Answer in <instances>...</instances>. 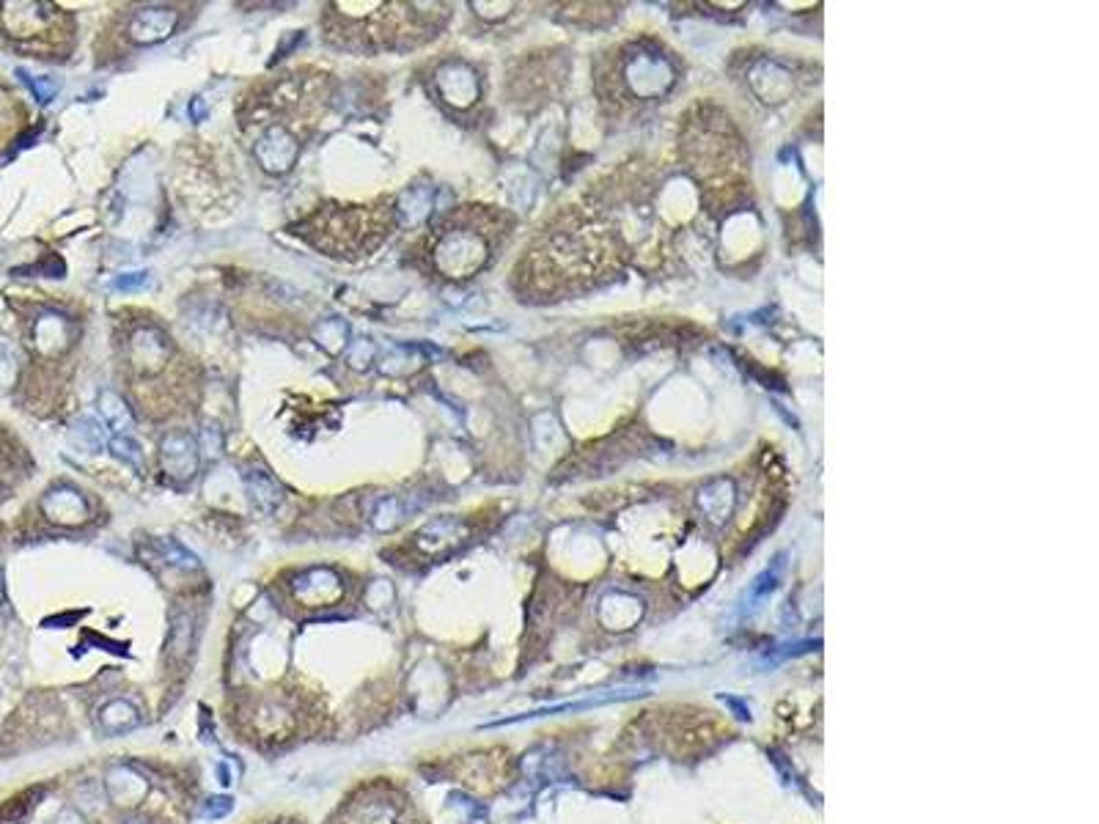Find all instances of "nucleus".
Returning a JSON list of instances; mask_svg holds the SVG:
<instances>
[{
	"label": "nucleus",
	"mask_w": 1099,
	"mask_h": 824,
	"mask_svg": "<svg viewBox=\"0 0 1099 824\" xmlns=\"http://www.w3.org/2000/svg\"><path fill=\"white\" fill-rule=\"evenodd\" d=\"M0 22L9 36L14 39H33L50 33L53 22L58 20V11L47 3H3L0 6Z\"/></svg>",
	"instance_id": "2"
},
{
	"label": "nucleus",
	"mask_w": 1099,
	"mask_h": 824,
	"mask_svg": "<svg viewBox=\"0 0 1099 824\" xmlns=\"http://www.w3.org/2000/svg\"><path fill=\"white\" fill-rule=\"evenodd\" d=\"M492 231H484L473 239H462L459 228H454V234H437L435 253H429V256H435V264L448 278H465L490 259L495 239L506 237V234H492Z\"/></svg>",
	"instance_id": "1"
},
{
	"label": "nucleus",
	"mask_w": 1099,
	"mask_h": 824,
	"mask_svg": "<svg viewBox=\"0 0 1099 824\" xmlns=\"http://www.w3.org/2000/svg\"><path fill=\"white\" fill-rule=\"evenodd\" d=\"M234 808V803H231L229 797H215V800H209L207 805H204V819H220V816H226Z\"/></svg>",
	"instance_id": "4"
},
{
	"label": "nucleus",
	"mask_w": 1099,
	"mask_h": 824,
	"mask_svg": "<svg viewBox=\"0 0 1099 824\" xmlns=\"http://www.w3.org/2000/svg\"><path fill=\"white\" fill-rule=\"evenodd\" d=\"M42 794H44L42 789H28V792H22V794H17V797H11L9 803L0 808V822H3V824H6V822H20L22 816L28 814L33 805L39 803V797H42Z\"/></svg>",
	"instance_id": "3"
},
{
	"label": "nucleus",
	"mask_w": 1099,
	"mask_h": 824,
	"mask_svg": "<svg viewBox=\"0 0 1099 824\" xmlns=\"http://www.w3.org/2000/svg\"><path fill=\"white\" fill-rule=\"evenodd\" d=\"M14 374H17V366L11 363L9 352L0 347V391H6L11 382H14Z\"/></svg>",
	"instance_id": "5"
}]
</instances>
